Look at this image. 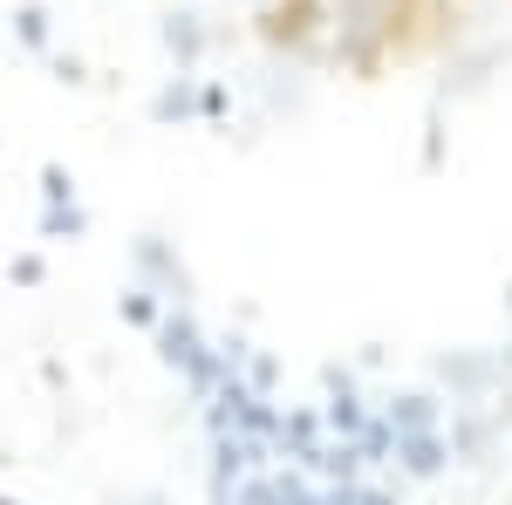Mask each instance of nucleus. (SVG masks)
Here are the masks:
<instances>
[{
	"label": "nucleus",
	"instance_id": "f257e3e1",
	"mask_svg": "<svg viewBox=\"0 0 512 505\" xmlns=\"http://www.w3.org/2000/svg\"><path fill=\"white\" fill-rule=\"evenodd\" d=\"M403 21H431V0H403ZM424 41H431V28H410V35H396V48L417 55Z\"/></svg>",
	"mask_w": 512,
	"mask_h": 505
}]
</instances>
